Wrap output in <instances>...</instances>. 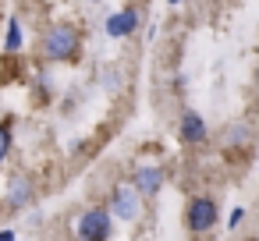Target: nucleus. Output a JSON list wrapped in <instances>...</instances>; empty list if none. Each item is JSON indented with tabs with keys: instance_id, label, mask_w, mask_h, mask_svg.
I'll return each mask as SVG.
<instances>
[{
	"instance_id": "nucleus-1",
	"label": "nucleus",
	"mask_w": 259,
	"mask_h": 241,
	"mask_svg": "<svg viewBox=\"0 0 259 241\" xmlns=\"http://www.w3.org/2000/svg\"><path fill=\"white\" fill-rule=\"evenodd\" d=\"M78 54H82V32H78L75 25L57 22V25H50V29L43 32V57H47V61L71 64V61H78Z\"/></svg>"
},
{
	"instance_id": "nucleus-2",
	"label": "nucleus",
	"mask_w": 259,
	"mask_h": 241,
	"mask_svg": "<svg viewBox=\"0 0 259 241\" xmlns=\"http://www.w3.org/2000/svg\"><path fill=\"white\" fill-rule=\"evenodd\" d=\"M217 216H220V209H217V199H209V195H192L188 206H185V227L192 234L213 230L217 227Z\"/></svg>"
},
{
	"instance_id": "nucleus-3",
	"label": "nucleus",
	"mask_w": 259,
	"mask_h": 241,
	"mask_svg": "<svg viewBox=\"0 0 259 241\" xmlns=\"http://www.w3.org/2000/svg\"><path fill=\"white\" fill-rule=\"evenodd\" d=\"M110 209L107 206H93V209H85L82 216H78V223H75V234H78V241H107L110 237Z\"/></svg>"
},
{
	"instance_id": "nucleus-4",
	"label": "nucleus",
	"mask_w": 259,
	"mask_h": 241,
	"mask_svg": "<svg viewBox=\"0 0 259 241\" xmlns=\"http://www.w3.org/2000/svg\"><path fill=\"white\" fill-rule=\"evenodd\" d=\"M110 213L117 220H124V223H132V220L142 216V195L135 191V184H117L110 191Z\"/></svg>"
},
{
	"instance_id": "nucleus-5",
	"label": "nucleus",
	"mask_w": 259,
	"mask_h": 241,
	"mask_svg": "<svg viewBox=\"0 0 259 241\" xmlns=\"http://www.w3.org/2000/svg\"><path fill=\"white\" fill-rule=\"evenodd\" d=\"M132 184H135V191H139L142 199H153V195L163 188V167H149V163L135 167V174H132Z\"/></svg>"
},
{
	"instance_id": "nucleus-6",
	"label": "nucleus",
	"mask_w": 259,
	"mask_h": 241,
	"mask_svg": "<svg viewBox=\"0 0 259 241\" xmlns=\"http://www.w3.org/2000/svg\"><path fill=\"white\" fill-rule=\"evenodd\" d=\"M36 202V184H32V177L29 174H15L11 181H8V206L11 209H25V206H32Z\"/></svg>"
},
{
	"instance_id": "nucleus-7",
	"label": "nucleus",
	"mask_w": 259,
	"mask_h": 241,
	"mask_svg": "<svg viewBox=\"0 0 259 241\" xmlns=\"http://www.w3.org/2000/svg\"><path fill=\"white\" fill-rule=\"evenodd\" d=\"M178 135H181L185 146H202L206 142V121H202V114L185 110L181 114V124H178Z\"/></svg>"
},
{
	"instance_id": "nucleus-8",
	"label": "nucleus",
	"mask_w": 259,
	"mask_h": 241,
	"mask_svg": "<svg viewBox=\"0 0 259 241\" xmlns=\"http://www.w3.org/2000/svg\"><path fill=\"white\" fill-rule=\"evenodd\" d=\"M135 29H139V15H135L132 8H124V11H117V15L107 18V36H110V39H124V36H132Z\"/></svg>"
},
{
	"instance_id": "nucleus-9",
	"label": "nucleus",
	"mask_w": 259,
	"mask_h": 241,
	"mask_svg": "<svg viewBox=\"0 0 259 241\" xmlns=\"http://www.w3.org/2000/svg\"><path fill=\"white\" fill-rule=\"evenodd\" d=\"M18 46H22V25H18V18H11V22H8V39H4V50H8V54H15Z\"/></svg>"
},
{
	"instance_id": "nucleus-10",
	"label": "nucleus",
	"mask_w": 259,
	"mask_h": 241,
	"mask_svg": "<svg viewBox=\"0 0 259 241\" xmlns=\"http://www.w3.org/2000/svg\"><path fill=\"white\" fill-rule=\"evenodd\" d=\"M248 135H252V131H248V128H245V124H231V128H227V135H224V138H227V142H231V146H245V138H248Z\"/></svg>"
},
{
	"instance_id": "nucleus-11",
	"label": "nucleus",
	"mask_w": 259,
	"mask_h": 241,
	"mask_svg": "<svg viewBox=\"0 0 259 241\" xmlns=\"http://www.w3.org/2000/svg\"><path fill=\"white\" fill-rule=\"evenodd\" d=\"M11 153V124H0V163L8 160Z\"/></svg>"
},
{
	"instance_id": "nucleus-12",
	"label": "nucleus",
	"mask_w": 259,
	"mask_h": 241,
	"mask_svg": "<svg viewBox=\"0 0 259 241\" xmlns=\"http://www.w3.org/2000/svg\"><path fill=\"white\" fill-rule=\"evenodd\" d=\"M241 216H245V213H241V209H234V213H231V220H227V223H231V227H238V223H241Z\"/></svg>"
},
{
	"instance_id": "nucleus-13",
	"label": "nucleus",
	"mask_w": 259,
	"mask_h": 241,
	"mask_svg": "<svg viewBox=\"0 0 259 241\" xmlns=\"http://www.w3.org/2000/svg\"><path fill=\"white\" fill-rule=\"evenodd\" d=\"M0 241H15V230H0Z\"/></svg>"
},
{
	"instance_id": "nucleus-14",
	"label": "nucleus",
	"mask_w": 259,
	"mask_h": 241,
	"mask_svg": "<svg viewBox=\"0 0 259 241\" xmlns=\"http://www.w3.org/2000/svg\"><path fill=\"white\" fill-rule=\"evenodd\" d=\"M170 4H181V0H170Z\"/></svg>"
},
{
	"instance_id": "nucleus-15",
	"label": "nucleus",
	"mask_w": 259,
	"mask_h": 241,
	"mask_svg": "<svg viewBox=\"0 0 259 241\" xmlns=\"http://www.w3.org/2000/svg\"><path fill=\"white\" fill-rule=\"evenodd\" d=\"M89 4H96V0H89Z\"/></svg>"
}]
</instances>
